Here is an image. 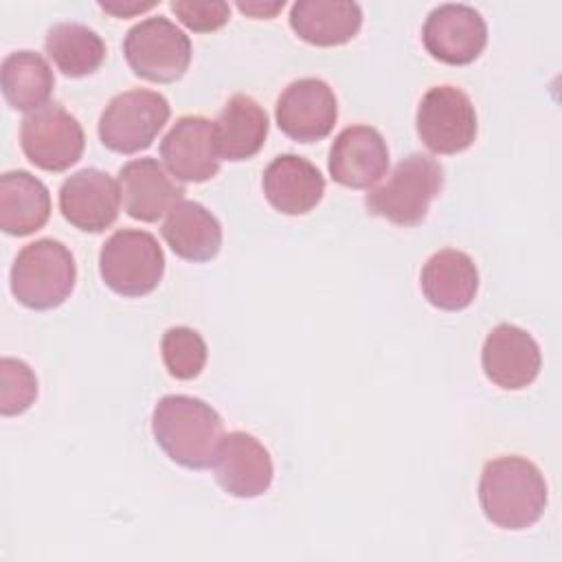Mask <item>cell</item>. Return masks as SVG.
<instances>
[{"label":"cell","mask_w":562,"mask_h":562,"mask_svg":"<svg viewBox=\"0 0 562 562\" xmlns=\"http://www.w3.org/2000/svg\"><path fill=\"white\" fill-rule=\"evenodd\" d=\"M151 432L171 461L204 470L213 465L224 424L217 411L200 397L165 395L154 408Z\"/></svg>","instance_id":"cell-1"},{"label":"cell","mask_w":562,"mask_h":562,"mask_svg":"<svg viewBox=\"0 0 562 562\" xmlns=\"http://www.w3.org/2000/svg\"><path fill=\"white\" fill-rule=\"evenodd\" d=\"M479 501L487 520L501 529L536 525L547 505V483L536 463L522 457H498L485 463Z\"/></svg>","instance_id":"cell-2"},{"label":"cell","mask_w":562,"mask_h":562,"mask_svg":"<svg viewBox=\"0 0 562 562\" xmlns=\"http://www.w3.org/2000/svg\"><path fill=\"white\" fill-rule=\"evenodd\" d=\"M443 187L441 165L426 154L402 158L384 184L367 193L364 204L371 215L397 226H417L428 215L430 202Z\"/></svg>","instance_id":"cell-3"},{"label":"cell","mask_w":562,"mask_h":562,"mask_svg":"<svg viewBox=\"0 0 562 562\" xmlns=\"http://www.w3.org/2000/svg\"><path fill=\"white\" fill-rule=\"evenodd\" d=\"M77 281L70 250L57 239L26 244L11 266V292L29 310H53L61 305Z\"/></svg>","instance_id":"cell-4"},{"label":"cell","mask_w":562,"mask_h":562,"mask_svg":"<svg viewBox=\"0 0 562 562\" xmlns=\"http://www.w3.org/2000/svg\"><path fill=\"white\" fill-rule=\"evenodd\" d=\"M103 283L121 296H145L154 292L165 272V255L158 239L138 228H121L105 239L99 252Z\"/></svg>","instance_id":"cell-5"},{"label":"cell","mask_w":562,"mask_h":562,"mask_svg":"<svg viewBox=\"0 0 562 562\" xmlns=\"http://www.w3.org/2000/svg\"><path fill=\"white\" fill-rule=\"evenodd\" d=\"M123 53L136 77L171 83L189 68L191 40L171 20L156 15L140 20L127 31Z\"/></svg>","instance_id":"cell-6"},{"label":"cell","mask_w":562,"mask_h":562,"mask_svg":"<svg viewBox=\"0 0 562 562\" xmlns=\"http://www.w3.org/2000/svg\"><path fill=\"white\" fill-rule=\"evenodd\" d=\"M169 101L154 90H125L110 99L99 119L101 143L116 154L147 149L169 121Z\"/></svg>","instance_id":"cell-7"},{"label":"cell","mask_w":562,"mask_h":562,"mask_svg":"<svg viewBox=\"0 0 562 562\" xmlns=\"http://www.w3.org/2000/svg\"><path fill=\"white\" fill-rule=\"evenodd\" d=\"M20 145L37 169L66 171L81 158L86 136L70 112L59 103H46L22 119Z\"/></svg>","instance_id":"cell-8"},{"label":"cell","mask_w":562,"mask_h":562,"mask_svg":"<svg viewBox=\"0 0 562 562\" xmlns=\"http://www.w3.org/2000/svg\"><path fill=\"white\" fill-rule=\"evenodd\" d=\"M417 134L432 154H459L474 143L476 112L470 97L454 86L430 88L417 108Z\"/></svg>","instance_id":"cell-9"},{"label":"cell","mask_w":562,"mask_h":562,"mask_svg":"<svg viewBox=\"0 0 562 562\" xmlns=\"http://www.w3.org/2000/svg\"><path fill=\"white\" fill-rule=\"evenodd\" d=\"M422 42L435 59L450 66H465L483 53L487 24L474 7L439 4L424 22Z\"/></svg>","instance_id":"cell-10"},{"label":"cell","mask_w":562,"mask_h":562,"mask_svg":"<svg viewBox=\"0 0 562 562\" xmlns=\"http://www.w3.org/2000/svg\"><path fill=\"white\" fill-rule=\"evenodd\" d=\"M338 116L334 90L316 77L292 81L277 101L279 130L299 143H314L325 138Z\"/></svg>","instance_id":"cell-11"},{"label":"cell","mask_w":562,"mask_h":562,"mask_svg":"<svg viewBox=\"0 0 562 562\" xmlns=\"http://www.w3.org/2000/svg\"><path fill=\"white\" fill-rule=\"evenodd\" d=\"M119 182L101 169L86 167L68 176L59 187V211L79 231H105L119 217Z\"/></svg>","instance_id":"cell-12"},{"label":"cell","mask_w":562,"mask_h":562,"mask_svg":"<svg viewBox=\"0 0 562 562\" xmlns=\"http://www.w3.org/2000/svg\"><path fill=\"white\" fill-rule=\"evenodd\" d=\"M213 472L220 487L237 498L261 496L272 483V459L263 443L241 430H233L222 437Z\"/></svg>","instance_id":"cell-13"},{"label":"cell","mask_w":562,"mask_h":562,"mask_svg":"<svg viewBox=\"0 0 562 562\" xmlns=\"http://www.w3.org/2000/svg\"><path fill=\"white\" fill-rule=\"evenodd\" d=\"M167 171L182 182H206L220 171L213 121L189 114L180 116L160 143Z\"/></svg>","instance_id":"cell-14"},{"label":"cell","mask_w":562,"mask_h":562,"mask_svg":"<svg viewBox=\"0 0 562 562\" xmlns=\"http://www.w3.org/2000/svg\"><path fill=\"white\" fill-rule=\"evenodd\" d=\"M481 362L487 380L501 389L518 391L538 378L542 356L529 331L512 323H501L487 334Z\"/></svg>","instance_id":"cell-15"},{"label":"cell","mask_w":562,"mask_h":562,"mask_svg":"<svg viewBox=\"0 0 562 562\" xmlns=\"http://www.w3.org/2000/svg\"><path fill=\"white\" fill-rule=\"evenodd\" d=\"M329 176L349 189L373 187L389 169V149L371 125H349L331 143Z\"/></svg>","instance_id":"cell-16"},{"label":"cell","mask_w":562,"mask_h":562,"mask_svg":"<svg viewBox=\"0 0 562 562\" xmlns=\"http://www.w3.org/2000/svg\"><path fill=\"white\" fill-rule=\"evenodd\" d=\"M119 189L125 213L140 222H158L184 195V187L156 158L125 162L119 171Z\"/></svg>","instance_id":"cell-17"},{"label":"cell","mask_w":562,"mask_h":562,"mask_svg":"<svg viewBox=\"0 0 562 562\" xmlns=\"http://www.w3.org/2000/svg\"><path fill=\"white\" fill-rule=\"evenodd\" d=\"M266 200L285 215H303L312 211L323 193L325 178L305 158L296 154L277 156L261 178Z\"/></svg>","instance_id":"cell-18"},{"label":"cell","mask_w":562,"mask_h":562,"mask_svg":"<svg viewBox=\"0 0 562 562\" xmlns=\"http://www.w3.org/2000/svg\"><path fill=\"white\" fill-rule=\"evenodd\" d=\"M220 160H248L266 143L268 114L248 94H233L213 121Z\"/></svg>","instance_id":"cell-19"},{"label":"cell","mask_w":562,"mask_h":562,"mask_svg":"<svg viewBox=\"0 0 562 562\" xmlns=\"http://www.w3.org/2000/svg\"><path fill=\"white\" fill-rule=\"evenodd\" d=\"M479 290V270L474 261L454 248L435 252L422 268V292L430 305L459 312L465 310Z\"/></svg>","instance_id":"cell-20"},{"label":"cell","mask_w":562,"mask_h":562,"mask_svg":"<svg viewBox=\"0 0 562 562\" xmlns=\"http://www.w3.org/2000/svg\"><path fill=\"white\" fill-rule=\"evenodd\" d=\"M360 24V4L347 0H299L290 9L292 31L314 46L345 44L356 37Z\"/></svg>","instance_id":"cell-21"},{"label":"cell","mask_w":562,"mask_h":562,"mask_svg":"<svg viewBox=\"0 0 562 562\" xmlns=\"http://www.w3.org/2000/svg\"><path fill=\"white\" fill-rule=\"evenodd\" d=\"M160 233L178 257L193 263L213 259L222 246V226L217 217L193 200L178 202L167 213Z\"/></svg>","instance_id":"cell-22"},{"label":"cell","mask_w":562,"mask_h":562,"mask_svg":"<svg viewBox=\"0 0 562 562\" xmlns=\"http://www.w3.org/2000/svg\"><path fill=\"white\" fill-rule=\"evenodd\" d=\"M48 215L50 193L40 178L29 171H7L0 176V228L7 235H31L48 222Z\"/></svg>","instance_id":"cell-23"},{"label":"cell","mask_w":562,"mask_h":562,"mask_svg":"<svg viewBox=\"0 0 562 562\" xmlns=\"http://www.w3.org/2000/svg\"><path fill=\"white\" fill-rule=\"evenodd\" d=\"M0 86L7 103L20 112H35L48 103L55 77L48 61L33 50H15L2 59Z\"/></svg>","instance_id":"cell-24"},{"label":"cell","mask_w":562,"mask_h":562,"mask_svg":"<svg viewBox=\"0 0 562 562\" xmlns=\"http://www.w3.org/2000/svg\"><path fill=\"white\" fill-rule=\"evenodd\" d=\"M44 50L66 77H86L105 59L101 35L79 22H59L48 29Z\"/></svg>","instance_id":"cell-25"},{"label":"cell","mask_w":562,"mask_h":562,"mask_svg":"<svg viewBox=\"0 0 562 562\" xmlns=\"http://www.w3.org/2000/svg\"><path fill=\"white\" fill-rule=\"evenodd\" d=\"M162 362L167 371L178 380H193L206 364L204 338L184 325L169 327L160 340Z\"/></svg>","instance_id":"cell-26"},{"label":"cell","mask_w":562,"mask_h":562,"mask_svg":"<svg viewBox=\"0 0 562 562\" xmlns=\"http://www.w3.org/2000/svg\"><path fill=\"white\" fill-rule=\"evenodd\" d=\"M37 397L33 369L15 358L0 360V413L4 417L24 413Z\"/></svg>","instance_id":"cell-27"},{"label":"cell","mask_w":562,"mask_h":562,"mask_svg":"<svg viewBox=\"0 0 562 562\" xmlns=\"http://www.w3.org/2000/svg\"><path fill=\"white\" fill-rule=\"evenodd\" d=\"M171 11L176 18L195 33H211L222 29L231 18V7L222 0H173Z\"/></svg>","instance_id":"cell-28"},{"label":"cell","mask_w":562,"mask_h":562,"mask_svg":"<svg viewBox=\"0 0 562 562\" xmlns=\"http://www.w3.org/2000/svg\"><path fill=\"white\" fill-rule=\"evenodd\" d=\"M99 7L105 13H112L116 18H130L143 11H149L156 7V2H99Z\"/></svg>","instance_id":"cell-29"},{"label":"cell","mask_w":562,"mask_h":562,"mask_svg":"<svg viewBox=\"0 0 562 562\" xmlns=\"http://www.w3.org/2000/svg\"><path fill=\"white\" fill-rule=\"evenodd\" d=\"M283 0L277 2H237V9L252 18H274L283 9Z\"/></svg>","instance_id":"cell-30"}]
</instances>
